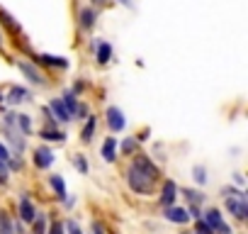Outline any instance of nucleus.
I'll return each instance as SVG.
<instances>
[{"label": "nucleus", "instance_id": "33", "mask_svg": "<svg viewBox=\"0 0 248 234\" xmlns=\"http://www.w3.org/2000/svg\"><path fill=\"white\" fill-rule=\"evenodd\" d=\"M233 181H236L238 185H243V176H241V173H236V176H233Z\"/></svg>", "mask_w": 248, "mask_h": 234}, {"label": "nucleus", "instance_id": "19", "mask_svg": "<svg viewBox=\"0 0 248 234\" xmlns=\"http://www.w3.org/2000/svg\"><path fill=\"white\" fill-rule=\"evenodd\" d=\"M42 139H46V142H63L66 139V134L63 132H59V130H42Z\"/></svg>", "mask_w": 248, "mask_h": 234}, {"label": "nucleus", "instance_id": "28", "mask_svg": "<svg viewBox=\"0 0 248 234\" xmlns=\"http://www.w3.org/2000/svg\"><path fill=\"white\" fill-rule=\"evenodd\" d=\"M66 229H68V234H83V232H80V227H78L73 219H71V222H66Z\"/></svg>", "mask_w": 248, "mask_h": 234}, {"label": "nucleus", "instance_id": "7", "mask_svg": "<svg viewBox=\"0 0 248 234\" xmlns=\"http://www.w3.org/2000/svg\"><path fill=\"white\" fill-rule=\"evenodd\" d=\"M166 219L168 222H175V224H187L190 222V215H187V210L170 205V207H166Z\"/></svg>", "mask_w": 248, "mask_h": 234}, {"label": "nucleus", "instance_id": "31", "mask_svg": "<svg viewBox=\"0 0 248 234\" xmlns=\"http://www.w3.org/2000/svg\"><path fill=\"white\" fill-rule=\"evenodd\" d=\"M49 234H63V224L61 222H54V227L49 229Z\"/></svg>", "mask_w": 248, "mask_h": 234}, {"label": "nucleus", "instance_id": "35", "mask_svg": "<svg viewBox=\"0 0 248 234\" xmlns=\"http://www.w3.org/2000/svg\"><path fill=\"white\" fill-rule=\"evenodd\" d=\"M93 3H95V5H105V3H107V0H93Z\"/></svg>", "mask_w": 248, "mask_h": 234}, {"label": "nucleus", "instance_id": "3", "mask_svg": "<svg viewBox=\"0 0 248 234\" xmlns=\"http://www.w3.org/2000/svg\"><path fill=\"white\" fill-rule=\"evenodd\" d=\"M226 210L231 212V215H236L238 219H246L248 217V202H246V198H226Z\"/></svg>", "mask_w": 248, "mask_h": 234}, {"label": "nucleus", "instance_id": "17", "mask_svg": "<svg viewBox=\"0 0 248 234\" xmlns=\"http://www.w3.org/2000/svg\"><path fill=\"white\" fill-rule=\"evenodd\" d=\"M51 188L56 190V198L59 200H66V185H63V178L61 176H51Z\"/></svg>", "mask_w": 248, "mask_h": 234}, {"label": "nucleus", "instance_id": "2", "mask_svg": "<svg viewBox=\"0 0 248 234\" xmlns=\"http://www.w3.org/2000/svg\"><path fill=\"white\" fill-rule=\"evenodd\" d=\"M204 222H207V227L212 229V234H214V232H219V234H233V232H231V227H229V224H224L221 212H219V210H214V207L204 212Z\"/></svg>", "mask_w": 248, "mask_h": 234}, {"label": "nucleus", "instance_id": "13", "mask_svg": "<svg viewBox=\"0 0 248 234\" xmlns=\"http://www.w3.org/2000/svg\"><path fill=\"white\" fill-rule=\"evenodd\" d=\"M20 71H22V73H25V76H27L32 83H37V85H42V83H44V76H42L39 71H34L30 64H20Z\"/></svg>", "mask_w": 248, "mask_h": 234}, {"label": "nucleus", "instance_id": "6", "mask_svg": "<svg viewBox=\"0 0 248 234\" xmlns=\"http://www.w3.org/2000/svg\"><path fill=\"white\" fill-rule=\"evenodd\" d=\"M175 198H178V185H175V181H166V183H163V193H161V205H163V207H170V205L175 202Z\"/></svg>", "mask_w": 248, "mask_h": 234}, {"label": "nucleus", "instance_id": "18", "mask_svg": "<svg viewBox=\"0 0 248 234\" xmlns=\"http://www.w3.org/2000/svg\"><path fill=\"white\" fill-rule=\"evenodd\" d=\"M109 56H112V47H109L107 42L97 44V61H100V64H107V61H109Z\"/></svg>", "mask_w": 248, "mask_h": 234}, {"label": "nucleus", "instance_id": "4", "mask_svg": "<svg viewBox=\"0 0 248 234\" xmlns=\"http://www.w3.org/2000/svg\"><path fill=\"white\" fill-rule=\"evenodd\" d=\"M107 125H109V130L112 132H122L124 130V115H122V110L119 107H107Z\"/></svg>", "mask_w": 248, "mask_h": 234}, {"label": "nucleus", "instance_id": "5", "mask_svg": "<svg viewBox=\"0 0 248 234\" xmlns=\"http://www.w3.org/2000/svg\"><path fill=\"white\" fill-rule=\"evenodd\" d=\"M51 164H54V151L51 149H46V147L34 149V166L37 168H49Z\"/></svg>", "mask_w": 248, "mask_h": 234}, {"label": "nucleus", "instance_id": "22", "mask_svg": "<svg viewBox=\"0 0 248 234\" xmlns=\"http://www.w3.org/2000/svg\"><path fill=\"white\" fill-rule=\"evenodd\" d=\"M15 120L22 130V134H30L32 132V122H30V115H15Z\"/></svg>", "mask_w": 248, "mask_h": 234}, {"label": "nucleus", "instance_id": "9", "mask_svg": "<svg viewBox=\"0 0 248 234\" xmlns=\"http://www.w3.org/2000/svg\"><path fill=\"white\" fill-rule=\"evenodd\" d=\"M102 159L105 161H114L117 159V139L114 137H107L105 144H102Z\"/></svg>", "mask_w": 248, "mask_h": 234}, {"label": "nucleus", "instance_id": "12", "mask_svg": "<svg viewBox=\"0 0 248 234\" xmlns=\"http://www.w3.org/2000/svg\"><path fill=\"white\" fill-rule=\"evenodd\" d=\"M95 127H97V120H95V117H88V122H85V127H83V132H80V139H83V144H90V142H93Z\"/></svg>", "mask_w": 248, "mask_h": 234}, {"label": "nucleus", "instance_id": "14", "mask_svg": "<svg viewBox=\"0 0 248 234\" xmlns=\"http://www.w3.org/2000/svg\"><path fill=\"white\" fill-rule=\"evenodd\" d=\"M61 102H63L66 112H68L71 117H76V110H78V100H76V95H73L71 90H66V93H63V100H61Z\"/></svg>", "mask_w": 248, "mask_h": 234}, {"label": "nucleus", "instance_id": "21", "mask_svg": "<svg viewBox=\"0 0 248 234\" xmlns=\"http://www.w3.org/2000/svg\"><path fill=\"white\" fill-rule=\"evenodd\" d=\"M0 234H15V227L5 212H0Z\"/></svg>", "mask_w": 248, "mask_h": 234}, {"label": "nucleus", "instance_id": "30", "mask_svg": "<svg viewBox=\"0 0 248 234\" xmlns=\"http://www.w3.org/2000/svg\"><path fill=\"white\" fill-rule=\"evenodd\" d=\"M8 159H10V151L5 149V144H0V161H3V164H5Z\"/></svg>", "mask_w": 248, "mask_h": 234}, {"label": "nucleus", "instance_id": "10", "mask_svg": "<svg viewBox=\"0 0 248 234\" xmlns=\"http://www.w3.org/2000/svg\"><path fill=\"white\" fill-rule=\"evenodd\" d=\"M49 110L56 115V120H59V122H68V120H73V117L66 112V107H63V102H61V100H51Z\"/></svg>", "mask_w": 248, "mask_h": 234}, {"label": "nucleus", "instance_id": "24", "mask_svg": "<svg viewBox=\"0 0 248 234\" xmlns=\"http://www.w3.org/2000/svg\"><path fill=\"white\" fill-rule=\"evenodd\" d=\"M192 173H195V181H197L200 185H204V183H207V168H204V166H195V171H192Z\"/></svg>", "mask_w": 248, "mask_h": 234}, {"label": "nucleus", "instance_id": "11", "mask_svg": "<svg viewBox=\"0 0 248 234\" xmlns=\"http://www.w3.org/2000/svg\"><path fill=\"white\" fill-rule=\"evenodd\" d=\"M95 20H97V10H93V8H85V10L80 13V27H83V30H93Z\"/></svg>", "mask_w": 248, "mask_h": 234}, {"label": "nucleus", "instance_id": "20", "mask_svg": "<svg viewBox=\"0 0 248 234\" xmlns=\"http://www.w3.org/2000/svg\"><path fill=\"white\" fill-rule=\"evenodd\" d=\"M37 61H44V64H49V66H61V68H66V66H68V61H66V59H61V56H49V54L39 56Z\"/></svg>", "mask_w": 248, "mask_h": 234}, {"label": "nucleus", "instance_id": "16", "mask_svg": "<svg viewBox=\"0 0 248 234\" xmlns=\"http://www.w3.org/2000/svg\"><path fill=\"white\" fill-rule=\"evenodd\" d=\"M27 95H30V93H27L25 88H20V85H17V88H10V93H8V100L17 105V102H22V100H27Z\"/></svg>", "mask_w": 248, "mask_h": 234}, {"label": "nucleus", "instance_id": "15", "mask_svg": "<svg viewBox=\"0 0 248 234\" xmlns=\"http://www.w3.org/2000/svg\"><path fill=\"white\" fill-rule=\"evenodd\" d=\"M32 234H46V217L42 212H37L32 219Z\"/></svg>", "mask_w": 248, "mask_h": 234}, {"label": "nucleus", "instance_id": "1", "mask_svg": "<svg viewBox=\"0 0 248 234\" xmlns=\"http://www.w3.org/2000/svg\"><path fill=\"white\" fill-rule=\"evenodd\" d=\"M158 176H161V171H158V166H156L149 156H137L134 164L129 166L127 181H129L132 190H137V193H141V195H149V193L154 190Z\"/></svg>", "mask_w": 248, "mask_h": 234}, {"label": "nucleus", "instance_id": "34", "mask_svg": "<svg viewBox=\"0 0 248 234\" xmlns=\"http://www.w3.org/2000/svg\"><path fill=\"white\" fill-rule=\"evenodd\" d=\"M122 5H127V8H132V0H119Z\"/></svg>", "mask_w": 248, "mask_h": 234}, {"label": "nucleus", "instance_id": "25", "mask_svg": "<svg viewBox=\"0 0 248 234\" xmlns=\"http://www.w3.org/2000/svg\"><path fill=\"white\" fill-rule=\"evenodd\" d=\"M73 161H76V168H78L80 173H88V161H85V156H76Z\"/></svg>", "mask_w": 248, "mask_h": 234}, {"label": "nucleus", "instance_id": "29", "mask_svg": "<svg viewBox=\"0 0 248 234\" xmlns=\"http://www.w3.org/2000/svg\"><path fill=\"white\" fill-rule=\"evenodd\" d=\"M5 181H8V166L0 161V183H5Z\"/></svg>", "mask_w": 248, "mask_h": 234}, {"label": "nucleus", "instance_id": "26", "mask_svg": "<svg viewBox=\"0 0 248 234\" xmlns=\"http://www.w3.org/2000/svg\"><path fill=\"white\" fill-rule=\"evenodd\" d=\"M197 234H212V229L207 227V222H204L202 217L197 219Z\"/></svg>", "mask_w": 248, "mask_h": 234}, {"label": "nucleus", "instance_id": "27", "mask_svg": "<svg viewBox=\"0 0 248 234\" xmlns=\"http://www.w3.org/2000/svg\"><path fill=\"white\" fill-rule=\"evenodd\" d=\"M134 149H137V142H134V139H127V142H124V147H122L124 154H132Z\"/></svg>", "mask_w": 248, "mask_h": 234}, {"label": "nucleus", "instance_id": "36", "mask_svg": "<svg viewBox=\"0 0 248 234\" xmlns=\"http://www.w3.org/2000/svg\"><path fill=\"white\" fill-rule=\"evenodd\" d=\"M0 44H3V37H0Z\"/></svg>", "mask_w": 248, "mask_h": 234}, {"label": "nucleus", "instance_id": "23", "mask_svg": "<svg viewBox=\"0 0 248 234\" xmlns=\"http://www.w3.org/2000/svg\"><path fill=\"white\" fill-rule=\"evenodd\" d=\"M185 198H187V202H192V205H202L204 202V195L200 193V190H185Z\"/></svg>", "mask_w": 248, "mask_h": 234}, {"label": "nucleus", "instance_id": "32", "mask_svg": "<svg viewBox=\"0 0 248 234\" xmlns=\"http://www.w3.org/2000/svg\"><path fill=\"white\" fill-rule=\"evenodd\" d=\"M93 232H95V234H105V227H102L100 222H93Z\"/></svg>", "mask_w": 248, "mask_h": 234}, {"label": "nucleus", "instance_id": "8", "mask_svg": "<svg viewBox=\"0 0 248 234\" xmlns=\"http://www.w3.org/2000/svg\"><path fill=\"white\" fill-rule=\"evenodd\" d=\"M34 215H37V210H34L32 200H30L27 195H22V198H20V217H22V222H32Z\"/></svg>", "mask_w": 248, "mask_h": 234}]
</instances>
